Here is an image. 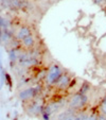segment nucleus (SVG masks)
I'll list each match as a JSON object with an SVG mask.
<instances>
[{"label":"nucleus","instance_id":"1","mask_svg":"<svg viewBox=\"0 0 106 120\" xmlns=\"http://www.w3.org/2000/svg\"><path fill=\"white\" fill-rule=\"evenodd\" d=\"M64 73L63 68L57 64H52L49 68L48 71L46 72L45 75V83L48 86H54L57 80L61 78V75Z\"/></svg>","mask_w":106,"mask_h":120},{"label":"nucleus","instance_id":"2","mask_svg":"<svg viewBox=\"0 0 106 120\" xmlns=\"http://www.w3.org/2000/svg\"><path fill=\"white\" fill-rule=\"evenodd\" d=\"M88 103H89V98H88L87 95L82 93H77L73 96H71V98L69 99L68 106H69V109L77 112L80 109H84Z\"/></svg>","mask_w":106,"mask_h":120},{"label":"nucleus","instance_id":"3","mask_svg":"<svg viewBox=\"0 0 106 120\" xmlns=\"http://www.w3.org/2000/svg\"><path fill=\"white\" fill-rule=\"evenodd\" d=\"M62 102L63 101H53L48 103L46 106H44V109L41 112L44 120H50V118H51V116L53 114L58 112L63 107V103Z\"/></svg>","mask_w":106,"mask_h":120},{"label":"nucleus","instance_id":"4","mask_svg":"<svg viewBox=\"0 0 106 120\" xmlns=\"http://www.w3.org/2000/svg\"><path fill=\"white\" fill-rule=\"evenodd\" d=\"M18 62L22 67H33L36 66L39 63V60L37 56H35L34 54H30V52H26V53H20L19 55Z\"/></svg>","mask_w":106,"mask_h":120},{"label":"nucleus","instance_id":"5","mask_svg":"<svg viewBox=\"0 0 106 120\" xmlns=\"http://www.w3.org/2000/svg\"><path fill=\"white\" fill-rule=\"evenodd\" d=\"M41 93V87L39 86H34V87H30L27 88L25 90L20 91L19 94V98L23 101H28V100H32L34 98H36L37 96H39V94Z\"/></svg>","mask_w":106,"mask_h":120},{"label":"nucleus","instance_id":"6","mask_svg":"<svg viewBox=\"0 0 106 120\" xmlns=\"http://www.w3.org/2000/svg\"><path fill=\"white\" fill-rule=\"evenodd\" d=\"M71 81H72V77L69 75V73H65L61 75L57 82L55 83V88L58 89V90H66L68 87H70L71 85Z\"/></svg>","mask_w":106,"mask_h":120},{"label":"nucleus","instance_id":"7","mask_svg":"<svg viewBox=\"0 0 106 120\" xmlns=\"http://www.w3.org/2000/svg\"><path fill=\"white\" fill-rule=\"evenodd\" d=\"M31 34H32L31 29H30L29 27H27V26H23V27H21L20 29L17 31V33H16V38L21 41H23L26 37L31 35Z\"/></svg>","mask_w":106,"mask_h":120},{"label":"nucleus","instance_id":"8","mask_svg":"<svg viewBox=\"0 0 106 120\" xmlns=\"http://www.w3.org/2000/svg\"><path fill=\"white\" fill-rule=\"evenodd\" d=\"M43 109H44V105L41 104V103H38L37 101H35V102H33L31 104V106H30L29 113L32 114V115H39V114H41Z\"/></svg>","mask_w":106,"mask_h":120},{"label":"nucleus","instance_id":"9","mask_svg":"<svg viewBox=\"0 0 106 120\" xmlns=\"http://www.w3.org/2000/svg\"><path fill=\"white\" fill-rule=\"evenodd\" d=\"M21 44H22V46L25 48H27V49H32V48L35 46V38H34L33 34L29 35V36L26 37L23 41H21Z\"/></svg>","mask_w":106,"mask_h":120},{"label":"nucleus","instance_id":"10","mask_svg":"<svg viewBox=\"0 0 106 120\" xmlns=\"http://www.w3.org/2000/svg\"><path fill=\"white\" fill-rule=\"evenodd\" d=\"M99 109H100V113H101V115L106 116V95L104 96V98L101 100V103H100Z\"/></svg>","mask_w":106,"mask_h":120},{"label":"nucleus","instance_id":"11","mask_svg":"<svg viewBox=\"0 0 106 120\" xmlns=\"http://www.w3.org/2000/svg\"><path fill=\"white\" fill-rule=\"evenodd\" d=\"M19 55H20V53H19L17 50H15V49H13V50L10 51V60H11L12 62L17 61V60L19 59Z\"/></svg>","mask_w":106,"mask_h":120},{"label":"nucleus","instance_id":"12","mask_svg":"<svg viewBox=\"0 0 106 120\" xmlns=\"http://www.w3.org/2000/svg\"><path fill=\"white\" fill-rule=\"evenodd\" d=\"M0 29H10V22L7 18L0 16Z\"/></svg>","mask_w":106,"mask_h":120},{"label":"nucleus","instance_id":"13","mask_svg":"<svg viewBox=\"0 0 106 120\" xmlns=\"http://www.w3.org/2000/svg\"><path fill=\"white\" fill-rule=\"evenodd\" d=\"M89 90H90V85H89V84H87V83H84L83 85L80 87L79 93H82V94H85V95H87V94L89 93Z\"/></svg>","mask_w":106,"mask_h":120},{"label":"nucleus","instance_id":"14","mask_svg":"<svg viewBox=\"0 0 106 120\" xmlns=\"http://www.w3.org/2000/svg\"><path fill=\"white\" fill-rule=\"evenodd\" d=\"M85 120H99V115H97V114H87Z\"/></svg>","mask_w":106,"mask_h":120},{"label":"nucleus","instance_id":"15","mask_svg":"<svg viewBox=\"0 0 106 120\" xmlns=\"http://www.w3.org/2000/svg\"><path fill=\"white\" fill-rule=\"evenodd\" d=\"M104 2H106V0H95V3H98V4H102Z\"/></svg>","mask_w":106,"mask_h":120}]
</instances>
